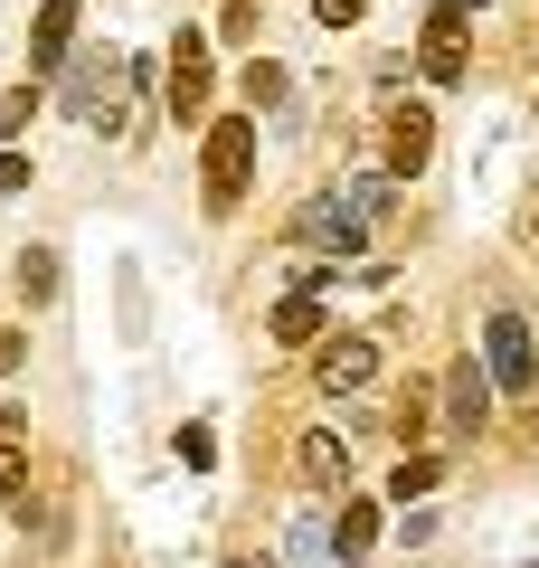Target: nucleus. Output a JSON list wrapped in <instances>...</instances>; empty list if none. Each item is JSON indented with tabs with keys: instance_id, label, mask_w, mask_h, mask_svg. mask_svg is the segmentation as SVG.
I'll return each instance as SVG.
<instances>
[{
	"instance_id": "10",
	"label": "nucleus",
	"mask_w": 539,
	"mask_h": 568,
	"mask_svg": "<svg viewBox=\"0 0 539 568\" xmlns=\"http://www.w3.org/2000/svg\"><path fill=\"white\" fill-rule=\"evenodd\" d=\"M284 568H332V521H322V511H294V530H284Z\"/></svg>"
},
{
	"instance_id": "13",
	"label": "nucleus",
	"mask_w": 539,
	"mask_h": 568,
	"mask_svg": "<svg viewBox=\"0 0 539 568\" xmlns=\"http://www.w3.org/2000/svg\"><path fill=\"white\" fill-rule=\"evenodd\" d=\"M436 484H445V465H436V455H398V474H388V503H426Z\"/></svg>"
},
{
	"instance_id": "16",
	"label": "nucleus",
	"mask_w": 539,
	"mask_h": 568,
	"mask_svg": "<svg viewBox=\"0 0 539 568\" xmlns=\"http://www.w3.org/2000/svg\"><path fill=\"white\" fill-rule=\"evenodd\" d=\"M29 484V455H20V436H0V503Z\"/></svg>"
},
{
	"instance_id": "22",
	"label": "nucleus",
	"mask_w": 539,
	"mask_h": 568,
	"mask_svg": "<svg viewBox=\"0 0 539 568\" xmlns=\"http://www.w3.org/2000/svg\"><path fill=\"white\" fill-rule=\"evenodd\" d=\"M227 568H265V559H227Z\"/></svg>"
},
{
	"instance_id": "20",
	"label": "nucleus",
	"mask_w": 539,
	"mask_h": 568,
	"mask_svg": "<svg viewBox=\"0 0 539 568\" xmlns=\"http://www.w3.org/2000/svg\"><path fill=\"white\" fill-rule=\"evenodd\" d=\"M0 190H29V152H0Z\"/></svg>"
},
{
	"instance_id": "19",
	"label": "nucleus",
	"mask_w": 539,
	"mask_h": 568,
	"mask_svg": "<svg viewBox=\"0 0 539 568\" xmlns=\"http://www.w3.org/2000/svg\"><path fill=\"white\" fill-rule=\"evenodd\" d=\"M359 10H369V0H313V20H322V29H359Z\"/></svg>"
},
{
	"instance_id": "4",
	"label": "nucleus",
	"mask_w": 539,
	"mask_h": 568,
	"mask_svg": "<svg viewBox=\"0 0 539 568\" xmlns=\"http://www.w3.org/2000/svg\"><path fill=\"white\" fill-rule=\"evenodd\" d=\"M313 379H322V398H359V388H379V342H369V332H332L322 361H313Z\"/></svg>"
},
{
	"instance_id": "9",
	"label": "nucleus",
	"mask_w": 539,
	"mask_h": 568,
	"mask_svg": "<svg viewBox=\"0 0 539 568\" xmlns=\"http://www.w3.org/2000/svg\"><path fill=\"white\" fill-rule=\"evenodd\" d=\"M67 39H77V0H39V39H29V67H58Z\"/></svg>"
},
{
	"instance_id": "17",
	"label": "nucleus",
	"mask_w": 539,
	"mask_h": 568,
	"mask_svg": "<svg viewBox=\"0 0 539 568\" xmlns=\"http://www.w3.org/2000/svg\"><path fill=\"white\" fill-rule=\"evenodd\" d=\"M29 114H39V85H20V95H0V133H20Z\"/></svg>"
},
{
	"instance_id": "1",
	"label": "nucleus",
	"mask_w": 539,
	"mask_h": 568,
	"mask_svg": "<svg viewBox=\"0 0 539 568\" xmlns=\"http://www.w3.org/2000/svg\"><path fill=\"white\" fill-rule=\"evenodd\" d=\"M417 67H426V85H464V67H474V0H436L426 10Z\"/></svg>"
},
{
	"instance_id": "3",
	"label": "nucleus",
	"mask_w": 539,
	"mask_h": 568,
	"mask_svg": "<svg viewBox=\"0 0 539 568\" xmlns=\"http://www.w3.org/2000/svg\"><path fill=\"white\" fill-rule=\"evenodd\" d=\"M482 379H492L501 398H530V388H539L530 323H511V313H492V323H482Z\"/></svg>"
},
{
	"instance_id": "12",
	"label": "nucleus",
	"mask_w": 539,
	"mask_h": 568,
	"mask_svg": "<svg viewBox=\"0 0 539 568\" xmlns=\"http://www.w3.org/2000/svg\"><path fill=\"white\" fill-rule=\"evenodd\" d=\"M445 407H455V426H464V436L482 426V407H492V379H482V361H464L455 379H445Z\"/></svg>"
},
{
	"instance_id": "5",
	"label": "nucleus",
	"mask_w": 539,
	"mask_h": 568,
	"mask_svg": "<svg viewBox=\"0 0 539 568\" xmlns=\"http://www.w3.org/2000/svg\"><path fill=\"white\" fill-rule=\"evenodd\" d=\"M171 114L209 123V39L200 29H180V48H171Z\"/></svg>"
},
{
	"instance_id": "7",
	"label": "nucleus",
	"mask_w": 539,
	"mask_h": 568,
	"mask_svg": "<svg viewBox=\"0 0 539 568\" xmlns=\"http://www.w3.org/2000/svg\"><path fill=\"white\" fill-rule=\"evenodd\" d=\"M294 465H303V484H313V493H340V484H350V446H340V436H322V426L294 446Z\"/></svg>"
},
{
	"instance_id": "15",
	"label": "nucleus",
	"mask_w": 539,
	"mask_h": 568,
	"mask_svg": "<svg viewBox=\"0 0 539 568\" xmlns=\"http://www.w3.org/2000/svg\"><path fill=\"white\" fill-rule=\"evenodd\" d=\"M284 95V67L275 58H246V104H275Z\"/></svg>"
},
{
	"instance_id": "2",
	"label": "nucleus",
	"mask_w": 539,
	"mask_h": 568,
	"mask_svg": "<svg viewBox=\"0 0 539 568\" xmlns=\"http://www.w3.org/2000/svg\"><path fill=\"white\" fill-rule=\"evenodd\" d=\"M209 209H237V190H246V162H256V114H218L209 123Z\"/></svg>"
},
{
	"instance_id": "21",
	"label": "nucleus",
	"mask_w": 539,
	"mask_h": 568,
	"mask_svg": "<svg viewBox=\"0 0 539 568\" xmlns=\"http://www.w3.org/2000/svg\"><path fill=\"white\" fill-rule=\"evenodd\" d=\"M29 361V342H20V332H0V369H20Z\"/></svg>"
},
{
	"instance_id": "14",
	"label": "nucleus",
	"mask_w": 539,
	"mask_h": 568,
	"mask_svg": "<svg viewBox=\"0 0 539 568\" xmlns=\"http://www.w3.org/2000/svg\"><path fill=\"white\" fill-rule=\"evenodd\" d=\"M20 294H29V304L58 294V256H48V246H29V256H20Z\"/></svg>"
},
{
	"instance_id": "6",
	"label": "nucleus",
	"mask_w": 539,
	"mask_h": 568,
	"mask_svg": "<svg viewBox=\"0 0 539 568\" xmlns=\"http://www.w3.org/2000/svg\"><path fill=\"white\" fill-rule=\"evenodd\" d=\"M426 152H436V114L426 104H398L388 114V171H426Z\"/></svg>"
},
{
	"instance_id": "8",
	"label": "nucleus",
	"mask_w": 539,
	"mask_h": 568,
	"mask_svg": "<svg viewBox=\"0 0 539 568\" xmlns=\"http://www.w3.org/2000/svg\"><path fill=\"white\" fill-rule=\"evenodd\" d=\"M332 549H340V568H359V559H369V549H379V503H340Z\"/></svg>"
},
{
	"instance_id": "11",
	"label": "nucleus",
	"mask_w": 539,
	"mask_h": 568,
	"mask_svg": "<svg viewBox=\"0 0 539 568\" xmlns=\"http://www.w3.org/2000/svg\"><path fill=\"white\" fill-rule=\"evenodd\" d=\"M322 323H332V313H322V294H284V304H275V342H284V351L322 342Z\"/></svg>"
},
{
	"instance_id": "18",
	"label": "nucleus",
	"mask_w": 539,
	"mask_h": 568,
	"mask_svg": "<svg viewBox=\"0 0 539 568\" xmlns=\"http://www.w3.org/2000/svg\"><path fill=\"white\" fill-rule=\"evenodd\" d=\"M218 39H256V0H227V10H218Z\"/></svg>"
}]
</instances>
